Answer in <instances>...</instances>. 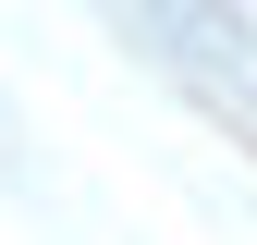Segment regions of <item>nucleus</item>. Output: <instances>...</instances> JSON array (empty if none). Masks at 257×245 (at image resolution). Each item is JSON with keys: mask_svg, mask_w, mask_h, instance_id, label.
Here are the masks:
<instances>
[]
</instances>
